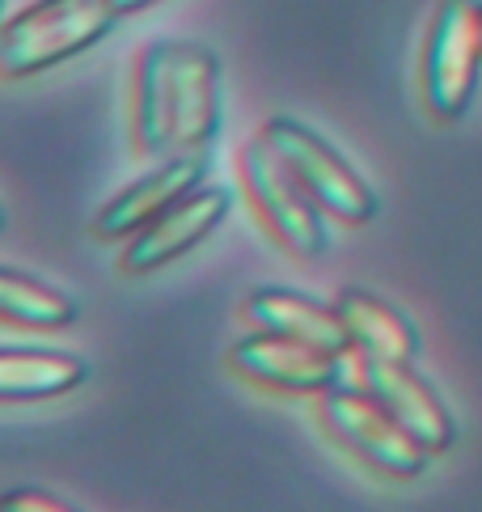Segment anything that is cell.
Masks as SVG:
<instances>
[{
    "instance_id": "4fadbf2b",
    "label": "cell",
    "mask_w": 482,
    "mask_h": 512,
    "mask_svg": "<svg viewBox=\"0 0 482 512\" xmlns=\"http://www.w3.org/2000/svg\"><path fill=\"white\" fill-rule=\"evenodd\" d=\"M85 377V360L60 347H0V402L60 398Z\"/></svg>"
},
{
    "instance_id": "ac0fdd59",
    "label": "cell",
    "mask_w": 482,
    "mask_h": 512,
    "mask_svg": "<svg viewBox=\"0 0 482 512\" xmlns=\"http://www.w3.org/2000/svg\"><path fill=\"white\" fill-rule=\"evenodd\" d=\"M0 229H5V212H0Z\"/></svg>"
},
{
    "instance_id": "8fae6325",
    "label": "cell",
    "mask_w": 482,
    "mask_h": 512,
    "mask_svg": "<svg viewBox=\"0 0 482 512\" xmlns=\"http://www.w3.org/2000/svg\"><path fill=\"white\" fill-rule=\"evenodd\" d=\"M246 318L254 322V331H275L288 339H301L322 347L330 356H347L351 352V335L339 318L335 305H326L318 297L292 288H254L246 297Z\"/></svg>"
},
{
    "instance_id": "8992f818",
    "label": "cell",
    "mask_w": 482,
    "mask_h": 512,
    "mask_svg": "<svg viewBox=\"0 0 482 512\" xmlns=\"http://www.w3.org/2000/svg\"><path fill=\"white\" fill-rule=\"evenodd\" d=\"M482 72V0H444L423 47V102L436 119H457Z\"/></svg>"
},
{
    "instance_id": "7a4b0ae2",
    "label": "cell",
    "mask_w": 482,
    "mask_h": 512,
    "mask_svg": "<svg viewBox=\"0 0 482 512\" xmlns=\"http://www.w3.org/2000/svg\"><path fill=\"white\" fill-rule=\"evenodd\" d=\"M119 13L110 0H34L13 13L0 30V77L26 81L39 72L77 60L115 30Z\"/></svg>"
},
{
    "instance_id": "6da1fadb",
    "label": "cell",
    "mask_w": 482,
    "mask_h": 512,
    "mask_svg": "<svg viewBox=\"0 0 482 512\" xmlns=\"http://www.w3.org/2000/svg\"><path fill=\"white\" fill-rule=\"evenodd\" d=\"M220 132V64L199 43H144L132 68V144L148 161L203 153Z\"/></svg>"
},
{
    "instance_id": "7c38bea8",
    "label": "cell",
    "mask_w": 482,
    "mask_h": 512,
    "mask_svg": "<svg viewBox=\"0 0 482 512\" xmlns=\"http://www.w3.org/2000/svg\"><path fill=\"white\" fill-rule=\"evenodd\" d=\"M335 309L351 335V352L356 356H377V360H415L419 352V331L415 322L381 301L368 288H343L335 297Z\"/></svg>"
},
{
    "instance_id": "5bb4252c",
    "label": "cell",
    "mask_w": 482,
    "mask_h": 512,
    "mask_svg": "<svg viewBox=\"0 0 482 512\" xmlns=\"http://www.w3.org/2000/svg\"><path fill=\"white\" fill-rule=\"evenodd\" d=\"M77 318V301L26 271L0 267V322L26 326V331H60Z\"/></svg>"
},
{
    "instance_id": "2e32d148",
    "label": "cell",
    "mask_w": 482,
    "mask_h": 512,
    "mask_svg": "<svg viewBox=\"0 0 482 512\" xmlns=\"http://www.w3.org/2000/svg\"><path fill=\"white\" fill-rule=\"evenodd\" d=\"M157 0H110V9H115L119 17H132V13H144V9H153Z\"/></svg>"
},
{
    "instance_id": "3957f363",
    "label": "cell",
    "mask_w": 482,
    "mask_h": 512,
    "mask_svg": "<svg viewBox=\"0 0 482 512\" xmlns=\"http://www.w3.org/2000/svg\"><path fill=\"white\" fill-rule=\"evenodd\" d=\"M241 191H246L254 216L263 221V229L280 242L296 259H318L330 246V216L318 208L301 178H296L280 153L271 149L263 136H254L237 157Z\"/></svg>"
},
{
    "instance_id": "30bf717a",
    "label": "cell",
    "mask_w": 482,
    "mask_h": 512,
    "mask_svg": "<svg viewBox=\"0 0 482 512\" xmlns=\"http://www.w3.org/2000/svg\"><path fill=\"white\" fill-rule=\"evenodd\" d=\"M208 161L203 153H182L157 161V170L136 178L132 187H123L110 204L94 216V237L98 242H132L140 229H148L165 208H174L182 195L203 187Z\"/></svg>"
},
{
    "instance_id": "ba28073f",
    "label": "cell",
    "mask_w": 482,
    "mask_h": 512,
    "mask_svg": "<svg viewBox=\"0 0 482 512\" xmlns=\"http://www.w3.org/2000/svg\"><path fill=\"white\" fill-rule=\"evenodd\" d=\"M229 191L220 187H199L191 195H182L174 208H165L148 229H140L132 242H123L119 271L123 276H148L165 263H178L182 254H191L199 242H208L212 229L229 216Z\"/></svg>"
},
{
    "instance_id": "9a60e30c",
    "label": "cell",
    "mask_w": 482,
    "mask_h": 512,
    "mask_svg": "<svg viewBox=\"0 0 482 512\" xmlns=\"http://www.w3.org/2000/svg\"><path fill=\"white\" fill-rule=\"evenodd\" d=\"M0 512H77V508L39 487H13L0 496Z\"/></svg>"
},
{
    "instance_id": "52a82bcc",
    "label": "cell",
    "mask_w": 482,
    "mask_h": 512,
    "mask_svg": "<svg viewBox=\"0 0 482 512\" xmlns=\"http://www.w3.org/2000/svg\"><path fill=\"white\" fill-rule=\"evenodd\" d=\"M339 360L343 356H330L322 347L275 335V331H254L229 347V369L237 377H246L258 390L296 394V398H318L326 390H335L343 377Z\"/></svg>"
},
{
    "instance_id": "9c48e42d",
    "label": "cell",
    "mask_w": 482,
    "mask_h": 512,
    "mask_svg": "<svg viewBox=\"0 0 482 512\" xmlns=\"http://www.w3.org/2000/svg\"><path fill=\"white\" fill-rule=\"evenodd\" d=\"M360 390L373 394L428 453H444L457 441V424H453L449 407H444L440 394L411 369V360L360 356Z\"/></svg>"
},
{
    "instance_id": "277c9868",
    "label": "cell",
    "mask_w": 482,
    "mask_h": 512,
    "mask_svg": "<svg viewBox=\"0 0 482 512\" xmlns=\"http://www.w3.org/2000/svg\"><path fill=\"white\" fill-rule=\"evenodd\" d=\"M258 136L280 153V161L301 178V187L318 199V208L330 216V221L364 225L377 216L373 187H368V182L356 174V166H351L326 136L313 132L309 123L292 119V115H271Z\"/></svg>"
},
{
    "instance_id": "e0dca14e",
    "label": "cell",
    "mask_w": 482,
    "mask_h": 512,
    "mask_svg": "<svg viewBox=\"0 0 482 512\" xmlns=\"http://www.w3.org/2000/svg\"><path fill=\"white\" fill-rule=\"evenodd\" d=\"M5 22H9V17H5V0H0V30H5Z\"/></svg>"
},
{
    "instance_id": "5b68a950",
    "label": "cell",
    "mask_w": 482,
    "mask_h": 512,
    "mask_svg": "<svg viewBox=\"0 0 482 512\" xmlns=\"http://www.w3.org/2000/svg\"><path fill=\"white\" fill-rule=\"evenodd\" d=\"M318 415H322L326 432L335 436L343 449H351L360 462L389 474V479H419V474L428 470L432 453L423 449L373 394L335 386V390L318 394Z\"/></svg>"
}]
</instances>
